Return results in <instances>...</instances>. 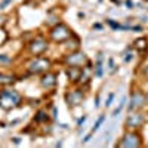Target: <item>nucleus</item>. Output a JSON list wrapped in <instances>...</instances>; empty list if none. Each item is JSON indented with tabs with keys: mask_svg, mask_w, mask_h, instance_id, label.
Returning <instances> with one entry per match:
<instances>
[{
	"mask_svg": "<svg viewBox=\"0 0 148 148\" xmlns=\"http://www.w3.org/2000/svg\"><path fill=\"white\" fill-rule=\"evenodd\" d=\"M82 101H83V93L80 90H74V92L67 95V102L70 105H73V107L74 105H80Z\"/></svg>",
	"mask_w": 148,
	"mask_h": 148,
	"instance_id": "1a4fd4ad",
	"label": "nucleus"
},
{
	"mask_svg": "<svg viewBox=\"0 0 148 148\" xmlns=\"http://www.w3.org/2000/svg\"><path fill=\"white\" fill-rule=\"evenodd\" d=\"M102 121H104V116H101L99 119H98V121L95 123V125H93V127H92V130H90V133H88V135H86V136H84V139H83V142H88L90 138H92V135L98 130V129H99V126L102 125Z\"/></svg>",
	"mask_w": 148,
	"mask_h": 148,
	"instance_id": "f8f14e48",
	"label": "nucleus"
},
{
	"mask_svg": "<svg viewBox=\"0 0 148 148\" xmlns=\"http://www.w3.org/2000/svg\"><path fill=\"white\" fill-rule=\"evenodd\" d=\"M9 58H3V56H0V62H8Z\"/></svg>",
	"mask_w": 148,
	"mask_h": 148,
	"instance_id": "412c9836",
	"label": "nucleus"
},
{
	"mask_svg": "<svg viewBox=\"0 0 148 148\" xmlns=\"http://www.w3.org/2000/svg\"><path fill=\"white\" fill-rule=\"evenodd\" d=\"M144 102H145V96L139 92H135L132 95V99H130V104H129V111H133V110L142 107Z\"/></svg>",
	"mask_w": 148,
	"mask_h": 148,
	"instance_id": "0eeeda50",
	"label": "nucleus"
},
{
	"mask_svg": "<svg viewBox=\"0 0 148 148\" xmlns=\"http://www.w3.org/2000/svg\"><path fill=\"white\" fill-rule=\"evenodd\" d=\"M36 120H37V121H45V120H47V116L43 113V111H39V113H37V116H36Z\"/></svg>",
	"mask_w": 148,
	"mask_h": 148,
	"instance_id": "f3484780",
	"label": "nucleus"
},
{
	"mask_svg": "<svg viewBox=\"0 0 148 148\" xmlns=\"http://www.w3.org/2000/svg\"><path fill=\"white\" fill-rule=\"evenodd\" d=\"M141 145V136L138 133H126L125 136H123V139L119 142V147H139Z\"/></svg>",
	"mask_w": 148,
	"mask_h": 148,
	"instance_id": "7ed1b4c3",
	"label": "nucleus"
},
{
	"mask_svg": "<svg viewBox=\"0 0 148 148\" xmlns=\"http://www.w3.org/2000/svg\"><path fill=\"white\" fill-rule=\"evenodd\" d=\"M49 61L45 59V58H37L34 62H31L30 65V73H34V74H39V73H43L49 68Z\"/></svg>",
	"mask_w": 148,
	"mask_h": 148,
	"instance_id": "39448f33",
	"label": "nucleus"
},
{
	"mask_svg": "<svg viewBox=\"0 0 148 148\" xmlns=\"http://www.w3.org/2000/svg\"><path fill=\"white\" fill-rule=\"evenodd\" d=\"M55 84H56V76H55V74L47 73L46 76H43V79H42V86H43V88L52 89Z\"/></svg>",
	"mask_w": 148,
	"mask_h": 148,
	"instance_id": "9d476101",
	"label": "nucleus"
},
{
	"mask_svg": "<svg viewBox=\"0 0 148 148\" xmlns=\"http://www.w3.org/2000/svg\"><path fill=\"white\" fill-rule=\"evenodd\" d=\"M135 47L139 49V51H145L147 49V39H138L135 42Z\"/></svg>",
	"mask_w": 148,
	"mask_h": 148,
	"instance_id": "4468645a",
	"label": "nucleus"
},
{
	"mask_svg": "<svg viewBox=\"0 0 148 148\" xmlns=\"http://www.w3.org/2000/svg\"><path fill=\"white\" fill-rule=\"evenodd\" d=\"M125 104H126V98H123L121 104H120V105L114 110V113H113V116H114V117H117V114H120V113H121V110H123V107H125Z\"/></svg>",
	"mask_w": 148,
	"mask_h": 148,
	"instance_id": "dca6fc26",
	"label": "nucleus"
},
{
	"mask_svg": "<svg viewBox=\"0 0 148 148\" xmlns=\"http://www.w3.org/2000/svg\"><path fill=\"white\" fill-rule=\"evenodd\" d=\"M142 123H144V116H141V114H132V116H129L127 120H126V126L136 129V127L142 126Z\"/></svg>",
	"mask_w": 148,
	"mask_h": 148,
	"instance_id": "6e6552de",
	"label": "nucleus"
},
{
	"mask_svg": "<svg viewBox=\"0 0 148 148\" xmlns=\"http://www.w3.org/2000/svg\"><path fill=\"white\" fill-rule=\"evenodd\" d=\"M67 74H68V77H70L71 82H77V80H80L82 71H80V68H77V67H73V68H70V70L67 71Z\"/></svg>",
	"mask_w": 148,
	"mask_h": 148,
	"instance_id": "9b49d317",
	"label": "nucleus"
},
{
	"mask_svg": "<svg viewBox=\"0 0 148 148\" xmlns=\"http://www.w3.org/2000/svg\"><path fill=\"white\" fill-rule=\"evenodd\" d=\"M46 49H47V43H46V40H43V39H36V40L31 42V45H30V51H31V53H34V55L43 53Z\"/></svg>",
	"mask_w": 148,
	"mask_h": 148,
	"instance_id": "423d86ee",
	"label": "nucleus"
},
{
	"mask_svg": "<svg viewBox=\"0 0 148 148\" xmlns=\"http://www.w3.org/2000/svg\"><path fill=\"white\" fill-rule=\"evenodd\" d=\"M21 101V96L14 90H3L0 92V107L3 110H10L18 105Z\"/></svg>",
	"mask_w": 148,
	"mask_h": 148,
	"instance_id": "f257e3e1",
	"label": "nucleus"
},
{
	"mask_svg": "<svg viewBox=\"0 0 148 148\" xmlns=\"http://www.w3.org/2000/svg\"><path fill=\"white\" fill-rule=\"evenodd\" d=\"M14 82V77L8 76V74H0V84H10Z\"/></svg>",
	"mask_w": 148,
	"mask_h": 148,
	"instance_id": "ddd939ff",
	"label": "nucleus"
},
{
	"mask_svg": "<svg viewBox=\"0 0 148 148\" xmlns=\"http://www.w3.org/2000/svg\"><path fill=\"white\" fill-rule=\"evenodd\" d=\"M84 120H86V116H83V117H82V119L79 120V123H77V125L80 126V125H82V123H84Z\"/></svg>",
	"mask_w": 148,
	"mask_h": 148,
	"instance_id": "aec40b11",
	"label": "nucleus"
},
{
	"mask_svg": "<svg viewBox=\"0 0 148 148\" xmlns=\"http://www.w3.org/2000/svg\"><path fill=\"white\" fill-rule=\"evenodd\" d=\"M51 37H52V40H55V42H65V40H68L71 37V31H70V28L67 25H64V24H58L55 28H52Z\"/></svg>",
	"mask_w": 148,
	"mask_h": 148,
	"instance_id": "f03ea898",
	"label": "nucleus"
},
{
	"mask_svg": "<svg viewBox=\"0 0 148 148\" xmlns=\"http://www.w3.org/2000/svg\"><path fill=\"white\" fill-rule=\"evenodd\" d=\"M113 98H114V95L111 93V95L108 96V99H107V102H105V105H107V107H108V105H111V101H113Z\"/></svg>",
	"mask_w": 148,
	"mask_h": 148,
	"instance_id": "6ab92c4d",
	"label": "nucleus"
},
{
	"mask_svg": "<svg viewBox=\"0 0 148 148\" xmlns=\"http://www.w3.org/2000/svg\"><path fill=\"white\" fill-rule=\"evenodd\" d=\"M67 64L71 67H82L83 64H88V58L83 52H74L67 58Z\"/></svg>",
	"mask_w": 148,
	"mask_h": 148,
	"instance_id": "20e7f679",
	"label": "nucleus"
},
{
	"mask_svg": "<svg viewBox=\"0 0 148 148\" xmlns=\"http://www.w3.org/2000/svg\"><path fill=\"white\" fill-rule=\"evenodd\" d=\"M96 76L101 77L102 76V56L99 55V58H98V64H96Z\"/></svg>",
	"mask_w": 148,
	"mask_h": 148,
	"instance_id": "2eb2a0df",
	"label": "nucleus"
},
{
	"mask_svg": "<svg viewBox=\"0 0 148 148\" xmlns=\"http://www.w3.org/2000/svg\"><path fill=\"white\" fill-rule=\"evenodd\" d=\"M10 2H12V0H3V2L0 3V9H5V8H6V6H8Z\"/></svg>",
	"mask_w": 148,
	"mask_h": 148,
	"instance_id": "a211bd4d",
	"label": "nucleus"
}]
</instances>
